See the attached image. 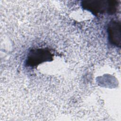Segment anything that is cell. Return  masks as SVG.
Wrapping results in <instances>:
<instances>
[{
  "label": "cell",
  "instance_id": "6da1fadb",
  "mask_svg": "<svg viewBox=\"0 0 121 121\" xmlns=\"http://www.w3.org/2000/svg\"><path fill=\"white\" fill-rule=\"evenodd\" d=\"M116 1L109 0H89L83 2V7L94 13L113 12L116 9Z\"/></svg>",
  "mask_w": 121,
  "mask_h": 121
},
{
  "label": "cell",
  "instance_id": "7a4b0ae2",
  "mask_svg": "<svg viewBox=\"0 0 121 121\" xmlns=\"http://www.w3.org/2000/svg\"><path fill=\"white\" fill-rule=\"evenodd\" d=\"M109 37L111 42L117 46L120 45L121 27L120 24L115 21L112 22L108 28Z\"/></svg>",
  "mask_w": 121,
  "mask_h": 121
}]
</instances>
